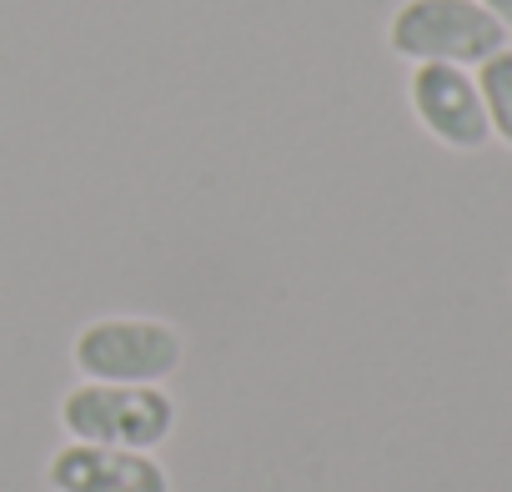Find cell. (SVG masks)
<instances>
[{
	"label": "cell",
	"instance_id": "obj_3",
	"mask_svg": "<svg viewBox=\"0 0 512 492\" xmlns=\"http://www.w3.org/2000/svg\"><path fill=\"white\" fill-rule=\"evenodd\" d=\"M181 332L156 317H101L76 332L71 362L86 382H131L161 387L181 367Z\"/></svg>",
	"mask_w": 512,
	"mask_h": 492
},
{
	"label": "cell",
	"instance_id": "obj_1",
	"mask_svg": "<svg viewBox=\"0 0 512 492\" xmlns=\"http://www.w3.org/2000/svg\"><path fill=\"white\" fill-rule=\"evenodd\" d=\"M61 427L71 432V442L156 452L176 432V402L166 387L81 382L61 397Z\"/></svg>",
	"mask_w": 512,
	"mask_h": 492
},
{
	"label": "cell",
	"instance_id": "obj_4",
	"mask_svg": "<svg viewBox=\"0 0 512 492\" xmlns=\"http://www.w3.org/2000/svg\"><path fill=\"white\" fill-rule=\"evenodd\" d=\"M407 96L432 141H442L452 151H482L492 141L487 106H482L477 76L467 66H417Z\"/></svg>",
	"mask_w": 512,
	"mask_h": 492
},
{
	"label": "cell",
	"instance_id": "obj_6",
	"mask_svg": "<svg viewBox=\"0 0 512 492\" xmlns=\"http://www.w3.org/2000/svg\"><path fill=\"white\" fill-rule=\"evenodd\" d=\"M477 91H482L492 136H502V141L512 146V51H507V46L477 66Z\"/></svg>",
	"mask_w": 512,
	"mask_h": 492
},
{
	"label": "cell",
	"instance_id": "obj_7",
	"mask_svg": "<svg viewBox=\"0 0 512 492\" xmlns=\"http://www.w3.org/2000/svg\"><path fill=\"white\" fill-rule=\"evenodd\" d=\"M477 6H482L487 16H497V21L512 31V0H477Z\"/></svg>",
	"mask_w": 512,
	"mask_h": 492
},
{
	"label": "cell",
	"instance_id": "obj_5",
	"mask_svg": "<svg viewBox=\"0 0 512 492\" xmlns=\"http://www.w3.org/2000/svg\"><path fill=\"white\" fill-rule=\"evenodd\" d=\"M46 487L51 492H171V477L151 452L66 442L46 462Z\"/></svg>",
	"mask_w": 512,
	"mask_h": 492
},
{
	"label": "cell",
	"instance_id": "obj_2",
	"mask_svg": "<svg viewBox=\"0 0 512 492\" xmlns=\"http://www.w3.org/2000/svg\"><path fill=\"white\" fill-rule=\"evenodd\" d=\"M387 46L412 66H482L507 46V26L477 0H402Z\"/></svg>",
	"mask_w": 512,
	"mask_h": 492
}]
</instances>
